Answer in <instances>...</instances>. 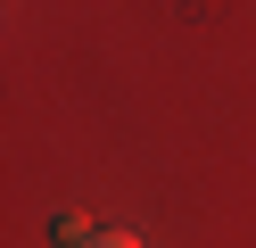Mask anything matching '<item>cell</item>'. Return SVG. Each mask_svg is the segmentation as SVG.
<instances>
[{"label":"cell","instance_id":"cell-1","mask_svg":"<svg viewBox=\"0 0 256 248\" xmlns=\"http://www.w3.org/2000/svg\"><path fill=\"white\" fill-rule=\"evenodd\" d=\"M83 248H149V240H140V231H124V223H108V231H91Z\"/></svg>","mask_w":256,"mask_h":248}]
</instances>
